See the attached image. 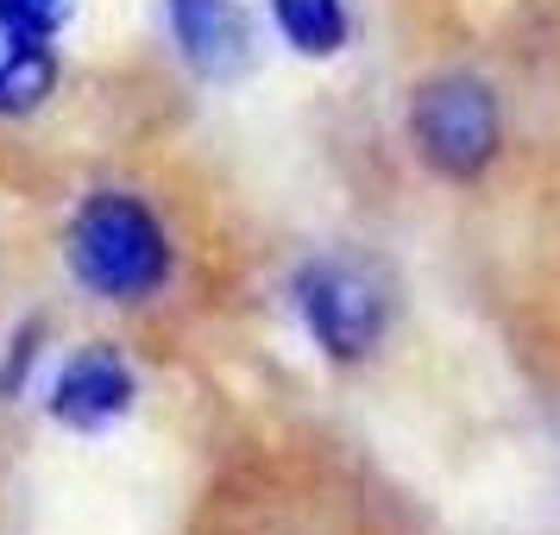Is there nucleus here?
Returning <instances> with one entry per match:
<instances>
[{"mask_svg":"<svg viewBox=\"0 0 560 535\" xmlns=\"http://www.w3.org/2000/svg\"><path fill=\"white\" fill-rule=\"evenodd\" d=\"M70 265L107 303H139L171 278V240L158 214L127 189H102L70 214Z\"/></svg>","mask_w":560,"mask_h":535,"instance_id":"nucleus-1","label":"nucleus"},{"mask_svg":"<svg viewBox=\"0 0 560 535\" xmlns=\"http://www.w3.org/2000/svg\"><path fill=\"white\" fill-rule=\"evenodd\" d=\"M409 139L434 177L472 183L491 171V158L504 146V120H498V95L466 70L429 77L409 102Z\"/></svg>","mask_w":560,"mask_h":535,"instance_id":"nucleus-2","label":"nucleus"},{"mask_svg":"<svg viewBox=\"0 0 560 535\" xmlns=\"http://www.w3.org/2000/svg\"><path fill=\"white\" fill-rule=\"evenodd\" d=\"M296 309H303L308 340L334 359V365H359L384 340L390 303L372 271H359L353 258H315L296 271Z\"/></svg>","mask_w":560,"mask_h":535,"instance_id":"nucleus-3","label":"nucleus"},{"mask_svg":"<svg viewBox=\"0 0 560 535\" xmlns=\"http://www.w3.org/2000/svg\"><path fill=\"white\" fill-rule=\"evenodd\" d=\"M132 365L107 340H89L82 353L63 359V372L51 384V416L63 429H107L114 416L132 409Z\"/></svg>","mask_w":560,"mask_h":535,"instance_id":"nucleus-4","label":"nucleus"},{"mask_svg":"<svg viewBox=\"0 0 560 535\" xmlns=\"http://www.w3.org/2000/svg\"><path fill=\"white\" fill-rule=\"evenodd\" d=\"M171 13V38H177L183 63L196 77H240L246 57H253V32H246V13L233 0H164Z\"/></svg>","mask_w":560,"mask_h":535,"instance_id":"nucleus-5","label":"nucleus"},{"mask_svg":"<svg viewBox=\"0 0 560 535\" xmlns=\"http://www.w3.org/2000/svg\"><path fill=\"white\" fill-rule=\"evenodd\" d=\"M57 89V45L51 32L26 26L0 7V120L45 107V95Z\"/></svg>","mask_w":560,"mask_h":535,"instance_id":"nucleus-6","label":"nucleus"},{"mask_svg":"<svg viewBox=\"0 0 560 535\" xmlns=\"http://www.w3.org/2000/svg\"><path fill=\"white\" fill-rule=\"evenodd\" d=\"M265 7H271V26H278V38L296 57H334V51H347V32H353V20H347V7H340V0H265Z\"/></svg>","mask_w":560,"mask_h":535,"instance_id":"nucleus-7","label":"nucleus"},{"mask_svg":"<svg viewBox=\"0 0 560 535\" xmlns=\"http://www.w3.org/2000/svg\"><path fill=\"white\" fill-rule=\"evenodd\" d=\"M38 334H45V322H26L20 340H7V359H0V397H13V391L26 384V365L38 359Z\"/></svg>","mask_w":560,"mask_h":535,"instance_id":"nucleus-8","label":"nucleus"},{"mask_svg":"<svg viewBox=\"0 0 560 535\" xmlns=\"http://www.w3.org/2000/svg\"><path fill=\"white\" fill-rule=\"evenodd\" d=\"M13 20H26V26H38V32H57L63 26V13H70V0H0Z\"/></svg>","mask_w":560,"mask_h":535,"instance_id":"nucleus-9","label":"nucleus"}]
</instances>
